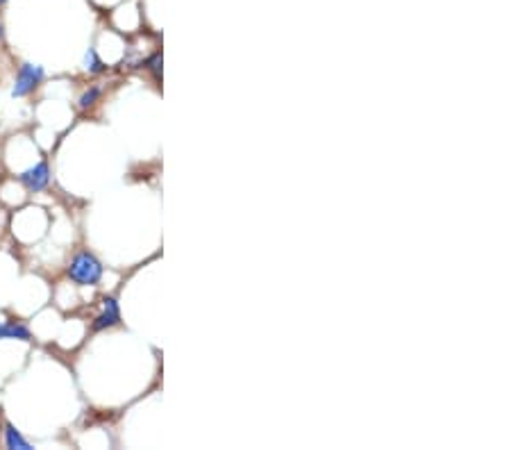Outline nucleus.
<instances>
[{
  "mask_svg": "<svg viewBox=\"0 0 511 450\" xmlns=\"http://www.w3.org/2000/svg\"><path fill=\"white\" fill-rule=\"evenodd\" d=\"M69 277L80 286H93L102 280V264L91 253H78L69 264Z\"/></svg>",
  "mask_w": 511,
  "mask_h": 450,
  "instance_id": "obj_1",
  "label": "nucleus"
},
{
  "mask_svg": "<svg viewBox=\"0 0 511 450\" xmlns=\"http://www.w3.org/2000/svg\"><path fill=\"white\" fill-rule=\"evenodd\" d=\"M44 78H46L44 66L25 62L16 73V84L12 89V95L14 98H25V95H30L36 87H39V84L44 82Z\"/></svg>",
  "mask_w": 511,
  "mask_h": 450,
  "instance_id": "obj_2",
  "label": "nucleus"
},
{
  "mask_svg": "<svg viewBox=\"0 0 511 450\" xmlns=\"http://www.w3.org/2000/svg\"><path fill=\"white\" fill-rule=\"evenodd\" d=\"M18 180H21V185L27 191H32V194L44 191L48 187V182H51V166H48V161H39V164H34L32 168L23 171V173L18 176Z\"/></svg>",
  "mask_w": 511,
  "mask_h": 450,
  "instance_id": "obj_3",
  "label": "nucleus"
},
{
  "mask_svg": "<svg viewBox=\"0 0 511 450\" xmlns=\"http://www.w3.org/2000/svg\"><path fill=\"white\" fill-rule=\"evenodd\" d=\"M121 323V307H119V300L114 298V296H107V298L102 300V312L93 319V330L100 332V330H107V328H114V325Z\"/></svg>",
  "mask_w": 511,
  "mask_h": 450,
  "instance_id": "obj_4",
  "label": "nucleus"
},
{
  "mask_svg": "<svg viewBox=\"0 0 511 450\" xmlns=\"http://www.w3.org/2000/svg\"><path fill=\"white\" fill-rule=\"evenodd\" d=\"M0 339H18V341H30L32 332L27 325L16 323V321H3L0 323Z\"/></svg>",
  "mask_w": 511,
  "mask_h": 450,
  "instance_id": "obj_5",
  "label": "nucleus"
},
{
  "mask_svg": "<svg viewBox=\"0 0 511 450\" xmlns=\"http://www.w3.org/2000/svg\"><path fill=\"white\" fill-rule=\"evenodd\" d=\"M5 446L12 448V450H32V444L27 442V439L18 432L12 423L5 425Z\"/></svg>",
  "mask_w": 511,
  "mask_h": 450,
  "instance_id": "obj_6",
  "label": "nucleus"
},
{
  "mask_svg": "<svg viewBox=\"0 0 511 450\" xmlns=\"http://www.w3.org/2000/svg\"><path fill=\"white\" fill-rule=\"evenodd\" d=\"M84 69L89 71V73H102L105 69H107V66H105V62L100 60V55H98V51H95V48H89V51H86V55H84Z\"/></svg>",
  "mask_w": 511,
  "mask_h": 450,
  "instance_id": "obj_7",
  "label": "nucleus"
},
{
  "mask_svg": "<svg viewBox=\"0 0 511 450\" xmlns=\"http://www.w3.org/2000/svg\"><path fill=\"white\" fill-rule=\"evenodd\" d=\"M100 98V87H91V89H86L82 95H80V107L86 110V107H91V105Z\"/></svg>",
  "mask_w": 511,
  "mask_h": 450,
  "instance_id": "obj_8",
  "label": "nucleus"
},
{
  "mask_svg": "<svg viewBox=\"0 0 511 450\" xmlns=\"http://www.w3.org/2000/svg\"><path fill=\"white\" fill-rule=\"evenodd\" d=\"M148 69L155 73V78H161V53H155L150 57V60L146 62Z\"/></svg>",
  "mask_w": 511,
  "mask_h": 450,
  "instance_id": "obj_9",
  "label": "nucleus"
},
{
  "mask_svg": "<svg viewBox=\"0 0 511 450\" xmlns=\"http://www.w3.org/2000/svg\"><path fill=\"white\" fill-rule=\"evenodd\" d=\"M7 3V0H0V5H5Z\"/></svg>",
  "mask_w": 511,
  "mask_h": 450,
  "instance_id": "obj_10",
  "label": "nucleus"
},
{
  "mask_svg": "<svg viewBox=\"0 0 511 450\" xmlns=\"http://www.w3.org/2000/svg\"><path fill=\"white\" fill-rule=\"evenodd\" d=\"M0 37H3V27H0Z\"/></svg>",
  "mask_w": 511,
  "mask_h": 450,
  "instance_id": "obj_11",
  "label": "nucleus"
}]
</instances>
